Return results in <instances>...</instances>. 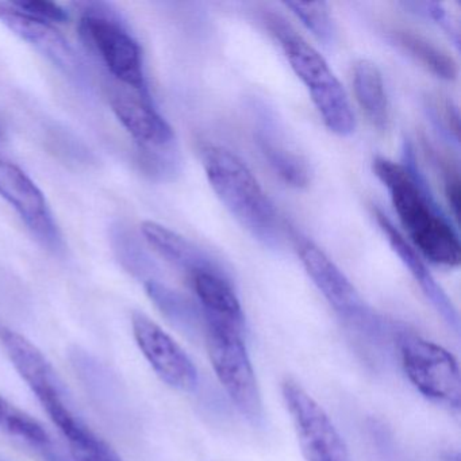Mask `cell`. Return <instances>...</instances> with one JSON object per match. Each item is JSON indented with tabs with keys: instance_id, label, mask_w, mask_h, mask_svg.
I'll list each match as a JSON object with an SVG mask.
<instances>
[{
	"instance_id": "obj_4",
	"label": "cell",
	"mask_w": 461,
	"mask_h": 461,
	"mask_svg": "<svg viewBox=\"0 0 461 461\" xmlns=\"http://www.w3.org/2000/svg\"><path fill=\"white\" fill-rule=\"evenodd\" d=\"M264 23L279 42L291 68L309 91L315 109L326 128L339 137L356 131V118L344 86L337 79L325 59L285 18L268 13Z\"/></svg>"
},
{
	"instance_id": "obj_16",
	"label": "cell",
	"mask_w": 461,
	"mask_h": 461,
	"mask_svg": "<svg viewBox=\"0 0 461 461\" xmlns=\"http://www.w3.org/2000/svg\"><path fill=\"white\" fill-rule=\"evenodd\" d=\"M204 321L225 323L244 331L245 317L241 303L225 272L202 271L191 275Z\"/></svg>"
},
{
	"instance_id": "obj_20",
	"label": "cell",
	"mask_w": 461,
	"mask_h": 461,
	"mask_svg": "<svg viewBox=\"0 0 461 461\" xmlns=\"http://www.w3.org/2000/svg\"><path fill=\"white\" fill-rule=\"evenodd\" d=\"M388 34L393 42L415 60L420 61L439 79L455 80L457 77L456 61L425 37L415 32L398 28L391 29Z\"/></svg>"
},
{
	"instance_id": "obj_2",
	"label": "cell",
	"mask_w": 461,
	"mask_h": 461,
	"mask_svg": "<svg viewBox=\"0 0 461 461\" xmlns=\"http://www.w3.org/2000/svg\"><path fill=\"white\" fill-rule=\"evenodd\" d=\"M0 342L18 374L28 383L50 420L66 437L75 460H83L96 452L104 439L80 418L63 380L44 353L23 334L6 326L0 325Z\"/></svg>"
},
{
	"instance_id": "obj_24",
	"label": "cell",
	"mask_w": 461,
	"mask_h": 461,
	"mask_svg": "<svg viewBox=\"0 0 461 461\" xmlns=\"http://www.w3.org/2000/svg\"><path fill=\"white\" fill-rule=\"evenodd\" d=\"M406 7H412L415 12L420 14L425 15V17L430 18L434 23L441 25L444 31L447 32L456 45H458V31L453 26L452 21H450L449 15H447V10L444 9L441 4H431V2H425V4H406Z\"/></svg>"
},
{
	"instance_id": "obj_12",
	"label": "cell",
	"mask_w": 461,
	"mask_h": 461,
	"mask_svg": "<svg viewBox=\"0 0 461 461\" xmlns=\"http://www.w3.org/2000/svg\"><path fill=\"white\" fill-rule=\"evenodd\" d=\"M0 23L23 41L28 42L40 55L47 58L72 82L83 88L90 87L85 63L53 23L25 14L13 6L12 2H0Z\"/></svg>"
},
{
	"instance_id": "obj_22",
	"label": "cell",
	"mask_w": 461,
	"mask_h": 461,
	"mask_svg": "<svg viewBox=\"0 0 461 461\" xmlns=\"http://www.w3.org/2000/svg\"><path fill=\"white\" fill-rule=\"evenodd\" d=\"M285 7L291 10L298 20L322 42L331 45L336 41V26L329 12L328 5L323 2H288Z\"/></svg>"
},
{
	"instance_id": "obj_7",
	"label": "cell",
	"mask_w": 461,
	"mask_h": 461,
	"mask_svg": "<svg viewBox=\"0 0 461 461\" xmlns=\"http://www.w3.org/2000/svg\"><path fill=\"white\" fill-rule=\"evenodd\" d=\"M204 336L212 368L229 398L250 423L261 425L263 401L242 339L244 331L225 323L204 321Z\"/></svg>"
},
{
	"instance_id": "obj_21",
	"label": "cell",
	"mask_w": 461,
	"mask_h": 461,
	"mask_svg": "<svg viewBox=\"0 0 461 461\" xmlns=\"http://www.w3.org/2000/svg\"><path fill=\"white\" fill-rule=\"evenodd\" d=\"M145 288L153 303L174 325L190 334L198 331L202 317L193 302L156 280H147Z\"/></svg>"
},
{
	"instance_id": "obj_8",
	"label": "cell",
	"mask_w": 461,
	"mask_h": 461,
	"mask_svg": "<svg viewBox=\"0 0 461 461\" xmlns=\"http://www.w3.org/2000/svg\"><path fill=\"white\" fill-rule=\"evenodd\" d=\"M398 349L407 377L425 398L460 409V368L452 353L411 331L399 333Z\"/></svg>"
},
{
	"instance_id": "obj_18",
	"label": "cell",
	"mask_w": 461,
	"mask_h": 461,
	"mask_svg": "<svg viewBox=\"0 0 461 461\" xmlns=\"http://www.w3.org/2000/svg\"><path fill=\"white\" fill-rule=\"evenodd\" d=\"M0 433L36 450L47 461H67L47 429L4 396H0Z\"/></svg>"
},
{
	"instance_id": "obj_26",
	"label": "cell",
	"mask_w": 461,
	"mask_h": 461,
	"mask_svg": "<svg viewBox=\"0 0 461 461\" xmlns=\"http://www.w3.org/2000/svg\"><path fill=\"white\" fill-rule=\"evenodd\" d=\"M0 461H9V460H5L4 457H0Z\"/></svg>"
},
{
	"instance_id": "obj_19",
	"label": "cell",
	"mask_w": 461,
	"mask_h": 461,
	"mask_svg": "<svg viewBox=\"0 0 461 461\" xmlns=\"http://www.w3.org/2000/svg\"><path fill=\"white\" fill-rule=\"evenodd\" d=\"M353 88L361 110L372 125L384 131L388 125V102L379 68L369 60H358L353 68Z\"/></svg>"
},
{
	"instance_id": "obj_10",
	"label": "cell",
	"mask_w": 461,
	"mask_h": 461,
	"mask_svg": "<svg viewBox=\"0 0 461 461\" xmlns=\"http://www.w3.org/2000/svg\"><path fill=\"white\" fill-rule=\"evenodd\" d=\"M296 250L307 275L329 302L334 312L352 325L376 328L379 320L366 306L344 272L306 237H296Z\"/></svg>"
},
{
	"instance_id": "obj_17",
	"label": "cell",
	"mask_w": 461,
	"mask_h": 461,
	"mask_svg": "<svg viewBox=\"0 0 461 461\" xmlns=\"http://www.w3.org/2000/svg\"><path fill=\"white\" fill-rule=\"evenodd\" d=\"M141 231L150 247L155 248L176 268L187 272L188 276L202 271L222 272L207 253L176 231L153 221H145L141 225Z\"/></svg>"
},
{
	"instance_id": "obj_3",
	"label": "cell",
	"mask_w": 461,
	"mask_h": 461,
	"mask_svg": "<svg viewBox=\"0 0 461 461\" xmlns=\"http://www.w3.org/2000/svg\"><path fill=\"white\" fill-rule=\"evenodd\" d=\"M203 166L212 190L237 222L266 247L279 248V215L247 164L226 148L207 147Z\"/></svg>"
},
{
	"instance_id": "obj_23",
	"label": "cell",
	"mask_w": 461,
	"mask_h": 461,
	"mask_svg": "<svg viewBox=\"0 0 461 461\" xmlns=\"http://www.w3.org/2000/svg\"><path fill=\"white\" fill-rule=\"evenodd\" d=\"M13 6L17 7L21 12L40 21L50 23H66L69 20L68 13L52 2H42V0H15L12 2Z\"/></svg>"
},
{
	"instance_id": "obj_15",
	"label": "cell",
	"mask_w": 461,
	"mask_h": 461,
	"mask_svg": "<svg viewBox=\"0 0 461 461\" xmlns=\"http://www.w3.org/2000/svg\"><path fill=\"white\" fill-rule=\"evenodd\" d=\"M258 114L260 120L256 139L266 160L288 185L306 187L310 182V169L306 160L291 147L279 123L271 117L266 107Z\"/></svg>"
},
{
	"instance_id": "obj_11",
	"label": "cell",
	"mask_w": 461,
	"mask_h": 461,
	"mask_svg": "<svg viewBox=\"0 0 461 461\" xmlns=\"http://www.w3.org/2000/svg\"><path fill=\"white\" fill-rule=\"evenodd\" d=\"M0 196L18 212L37 241L53 255L66 252L63 234L42 191L17 164L0 158Z\"/></svg>"
},
{
	"instance_id": "obj_13",
	"label": "cell",
	"mask_w": 461,
	"mask_h": 461,
	"mask_svg": "<svg viewBox=\"0 0 461 461\" xmlns=\"http://www.w3.org/2000/svg\"><path fill=\"white\" fill-rule=\"evenodd\" d=\"M131 322L142 355L160 379L176 390H195L198 371L182 347L142 312H134Z\"/></svg>"
},
{
	"instance_id": "obj_5",
	"label": "cell",
	"mask_w": 461,
	"mask_h": 461,
	"mask_svg": "<svg viewBox=\"0 0 461 461\" xmlns=\"http://www.w3.org/2000/svg\"><path fill=\"white\" fill-rule=\"evenodd\" d=\"M77 32L86 50L106 69L112 82L149 93L139 41L106 5L83 4Z\"/></svg>"
},
{
	"instance_id": "obj_14",
	"label": "cell",
	"mask_w": 461,
	"mask_h": 461,
	"mask_svg": "<svg viewBox=\"0 0 461 461\" xmlns=\"http://www.w3.org/2000/svg\"><path fill=\"white\" fill-rule=\"evenodd\" d=\"M376 220L379 222L383 233L387 236L388 242L393 247V252L399 256L402 263L409 269L410 274L414 277L415 282L420 285V290L425 294L426 298L430 301L431 306L441 315L442 320L450 326L455 331L460 330V320H458L457 312L453 306L452 301L447 298V294L442 290L441 285L436 282L433 275L429 271L426 264L423 263L420 256L415 252L414 248L409 244L402 236L401 231L393 226V223L383 214L380 210H376Z\"/></svg>"
},
{
	"instance_id": "obj_25",
	"label": "cell",
	"mask_w": 461,
	"mask_h": 461,
	"mask_svg": "<svg viewBox=\"0 0 461 461\" xmlns=\"http://www.w3.org/2000/svg\"><path fill=\"white\" fill-rule=\"evenodd\" d=\"M445 179V195H447V203L452 210L453 217L457 218L458 204H460V179H458V171L455 167L447 163L444 166Z\"/></svg>"
},
{
	"instance_id": "obj_1",
	"label": "cell",
	"mask_w": 461,
	"mask_h": 461,
	"mask_svg": "<svg viewBox=\"0 0 461 461\" xmlns=\"http://www.w3.org/2000/svg\"><path fill=\"white\" fill-rule=\"evenodd\" d=\"M372 169L387 188L393 209L415 249L437 266L458 267L460 240L429 193L415 164L403 166L377 156Z\"/></svg>"
},
{
	"instance_id": "obj_9",
	"label": "cell",
	"mask_w": 461,
	"mask_h": 461,
	"mask_svg": "<svg viewBox=\"0 0 461 461\" xmlns=\"http://www.w3.org/2000/svg\"><path fill=\"white\" fill-rule=\"evenodd\" d=\"M282 393L307 461H352L325 410L298 383L285 380Z\"/></svg>"
},
{
	"instance_id": "obj_6",
	"label": "cell",
	"mask_w": 461,
	"mask_h": 461,
	"mask_svg": "<svg viewBox=\"0 0 461 461\" xmlns=\"http://www.w3.org/2000/svg\"><path fill=\"white\" fill-rule=\"evenodd\" d=\"M109 104L121 125L141 148L153 169L158 175L176 171V137L169 123L161 117L150 93L134 90L117 82L110 83Z\"/></svg>"
}]
</instances>
